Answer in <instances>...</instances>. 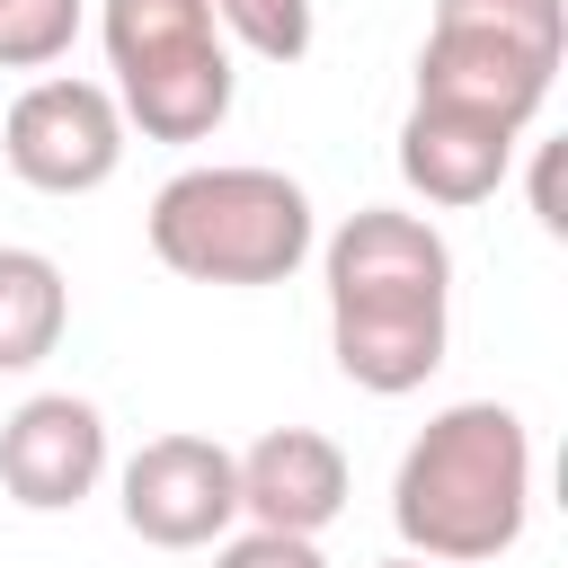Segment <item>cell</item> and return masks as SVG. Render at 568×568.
Segmentation results:
<instances>
[{"label":"cell","mask_w":568,"mask_h":568,"mask_svg":"<svg viewBox=\"0 0 568 568\" xmlns=\"http://www.w3.org/2000/svg\"><path fill=\"white\" fill-rule=\"evenodd\" d=\"M390 524L435 568H479L532 524V426L506 399H453L390 470Z\"/></svg>","instance_id":"2"},{"label":"cell","mask_w":568,"mask_h":568,"mask_svg":"<svg viewBox=\"0 0 568 568\" xmlns=\"http://www.w3.org/2000/svg\"><path fill=\"white\" fill-rule=\"evenodd\" d=\"M124 532L151 550H213L240 524V462L213 435H151L115 470Z\"/></svg>","instance_id":"6"},{"label":"cell","mask_w":568,"mask_h":568,"mask_svg":"<svg viewBox=\"0 0 568 568\" xmlns=\"http://www.w3.org/2000/svg\"><path fill=\"white\" fill-rule=\"evenodd\" d=\"M71 328V284L44 248L0 240V373H36Z\"/></svg>","instance_id":"11"},{"label":"cell","mask_w":568,"mask_h":568,"mask_svg":"<svg viewBox=\"0 0 568 568\" xmlns=\"http://www.w3.org/2000/svg\"><path fill=\"white\" fill-rule=\"evenodd\" d=\"M89 0H0V71H44L71 53Z\"/></svg>","instance_id":"13"},{"label":"cell","mask_w":568,"mask_h":568,"mask_svg":"<svg viewBox=\"0 0 568 568\" xmlns=\"http://www.w3.org/2000/svg\"><path fill=\"white\" fill-rule=\"evenodd\" d=\"M328 275V355L355 390L408 399L453 346V240L426 213L364 204L320 240Z\"/></svg>","instance_id":"1"},{"label":"cell","mask_w":568,"mask_h":568,"mask_svg":"<svg viewBox=\"0 0 568 568\" xmlns=\"http://www.w3.org/2000/svg\"><path fill=\"white\" fill-rule=\"evenodd\" d=\"M373 568H435V559H417V550H399V559H373Z\"/></svg>","instance_id":"17"},{"label":"cell","mask_w":568,"mask_h":568,"mask_svg":"<svg viewBox=\"0 0 568 568\" xmlns=\"http://www.w3.org/2000/svg\"><path fill=\"white\" fill-rule=\"evenodd\" d=\"M550 80H559L550 53L506 44V36H488V27H453V18H435L426 44H417V98L470 106V115H488V124H506V133H524V124L550 106Z\"/></svg>","instance_id":"8"},{"label":"cell","mask_w":568,"mask_h":568,"mask_svg":"<svg viewBox=\"0 0 568 568\" xmlns=\"http://www.w3.org/2000/svg\"><path fill=\"white\" fill-rule=\"evenodd\" d=\"M142 240L169 275L248 293V284H284L320 248V222H311L302 178H284L266 160H204V169H178L151 195Z\"/></svg>","instance_id":"3"},{"label":"cell","mask_w":568,"mask_h":568,"mask_svg":"<svg viewBox=\"0 0 568 568\" xmlns=\"http://www.w3.org/2000/svg\"><path fill=\"white\" fill-rule=\"evenodd\" d=\"M532 213H541V231H550V240L568 231V204H559V142H541V169H532Z\"/></svg>","instance_id":"16"},{"label":"cell","mask_w":568,"mask_h":568,"mask_svg":"<svg viewBox=\"0 0 568 568\" xmlns=\"http://www.w3.org/2000/svg\"><path fill=\"white\" fill-rule=\"evenodd\" d=\"M240 462V524H266V532H328L337 515H346V488H355V470H346V453H337V435H320V426H266L248 453H231Z\"/></svg>","instance_id":"9"},{"label":"cell","mask_w":568,"mask_h":568,"mask_svg":"<svg viewBox=\"0 0 568 568\" xmlns=\"http://www.w3.org/2000/svg\"><path fill=\"white\" fill-rule=\"evenodd\" d=\"M515 142H524V133H506V124H488V115H470V106L408 98V115H399V178H408V195L462 213V204H488V195L506 186Z\"/></svg>","instance_id":"10"},{"label":"cell","mask_w":568,"mask_h":568,"mask_svg":"<svg viewBox=\"0 0 568 568\" xmlns=\"http://www.w3.org/2000/svg\"><path fill=\"white\" fill-rule=\"evenodd\" d=\"M435 18L453 27H488L506 44H532V53H568V0H435Z\"/></svg>","instance_id":"14"},{"label":"cell","mask_w":568,"mask_h":568,"mask_svg":"<svg viewBox=\"0 0 568 568\" xmlns=\"http://www.w3.org/2000/svg\"><path fill=\"white\" fill-rule=\"evenodd\" d=\"M106 479V408L80 390H36L0 417V488L27 515H71Z\"/></svg>","instance_id":"7"},{"label":"cell","mask_w":568,"mask_h":568,"mask_svg":"<svg viewBox=\"0 0 568 568\" xmlns=\"http://www.w3.org/2000/svg\"><path fill=\"white\" fill-rule=\"evenodd\" d=\"M0 160L36 195H98L124 169V106H115V89L106 80H71V71L27 80L9 98V115H0Z\"/></svg>","instance_id":"5"},{"label":"cell","mask_w":568,"mask_h":568,"mask_svg":"<svg viewBox=\"0 0 568 568\" xmlns=\"http://www.w3.org/2000/svg\"><path fill=\"white\" fill-rule=\"evenodd\" d=\"M213 568H328V559H320L311 532H266V524H248V532H222V541H213Z\"/></svg>","instance_id":"15"},{"label":"cell","mask_w":568,"mask_h":568,"mask_svg":"<svg viewBox=\"0 0 568 568\" xmlns=\"http://www.w3.org/2000/svg\"><path fill=\"white\" fill-rule=\"evenodd\" d=\"M98 44H106V89L124 106V133L142 142H204L222 133L240 71L213 27V0H98Z\"/></svg>","instance_id":"4"},{"label":"cell","mask_w":568,"mask_h":568,"mask_svg":"<svg viewBox=\"0 0 568 568\" xmlns=\"http://www.w3.org/2000/svg\"><path fill=\"white\" fill-rule=\"evenodd\" d=\"M213 27H222V44H240L257 62H302L320 36L311 0H213Z\"/></svg>","instance_id":"12"}]
</instances>
